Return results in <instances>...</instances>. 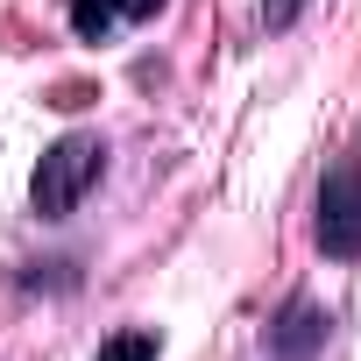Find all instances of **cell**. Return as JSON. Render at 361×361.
<instances>
[{
  "instance_id": "obj_1",
  "label": "cell",
  "mask_w": 361,
  "mask_h": 361,
  "mask_svg": "<svg viewBox=\"0 0 361 361\" xmlns=\"http://www.w3.org/2000/svg\"><path fill=\"white\" fill-rule=\"evenodd\" d=\"M99 170H106V142H99V135H64V142H50L43 163H36V177H29V206H36L43 220H64V213L99 185Z\"/></svg>"
},
{
  "instance_id": "obj_2",
  "label": "cell",
  "mask_w": 361,
  "mask_h": 361,
  "mask_svg": "<svg viewBox=\"0 0 361 361\" xmlns=\"http://www.w3.org/2000/svg\"><path fill=\"white\" fill-rule=\"evenodd\" d=\"M312 241H319L333 262H354V255H361V156H340V163L319 177Z\"/></svg>"
},
{
  "instance_id": "obj_3",
  "label": "cell",
  "mask_w": 361,
  "mask_h": 361,
  "mask_svg": "<svg viewBox=\"0 0 361 361\" xmlns=\"http://www.w3.org/2000/svg\"><path fill=\"white\" fill-rule=\"evenodd\" d=\"M326 340H333V312L312 298H290L269 326V361H312V354H326Z\"/></svg>"
},
{
  "instance_id": "obj_4",
  "label": "cell",
  "mask_w": 361,
  "mask_h": 361,
  "mask_svg": "<svg viewBox=\"0 0 361 361\" xmlns=\"http://www.w3.org/2000/svg\"><path fill=\"white\" fill-rule=\"evenodd\" d=\"M92 361H156V333H149V326H128V333L99 340V354H92Z\"/></svg>"
},
{
  "instance_id": "obj_5",
  "label": "cell",
  "mask_w": 361,
  "mask_h": 361,
  "mask_svg": "<svg viewBox=\"0 0 361 361\" xmlns=\"http://www.w3.org/2000/svg\"><path fill=\"white\" fill-rule=\"evenodd\" d=\"M71 29H78L85 43H106V29H114V0H71Z\"/></svg>"
},
{
  "instance_id": "obj_6",
  "label": "cell",
  "mask_w": 361,
  "mask_h": 361,
  "mask_svg": "<svg viewBox=\"0 0 361 361\" xmlns=\"http://www.w3.org/2000/svg\"><path fill=\"white\" fill-rule=\"evenodd\" d=\"M305 8H312V0H262V29H290Z\"/></svg>"
},
{
  "instance_id": "obj_7",
  "label": "cell",
  "mask_w": 361,
  "mask_h": 361,
  "mask_svg": "<svg viewBox=\"0 0 361 361\" xmlns=\"http://www.w3.org/2000/svg\"><path fill=\"white\" fill-rule=\"evenodd\" d=\"M156 8H163V0H114V15H135V22H142V15H156Z\"/></svg>"
}]
</instances>
